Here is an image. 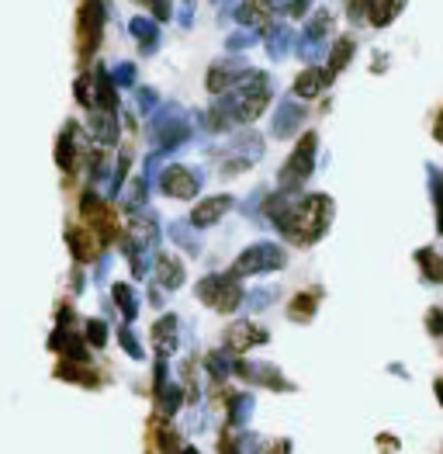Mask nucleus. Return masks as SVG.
<instances>
[{
  "label": "nucleus",
  "mask_w": 443,
  "mask_h": 454,
  "mask_svg": "<svg viewBox=\"0 0 443 454\" xmlns=\"http://www.w3.org/2000/svg\"><path fill=\"white\" fill-rule=\"evenodd\" d=\"M225 208H229V198H215L211 205H201L198 211H194V222H198V226H208V222H211V219H218Z\"/></svg>",
  "instance_id": "1"
}]
</instances>
